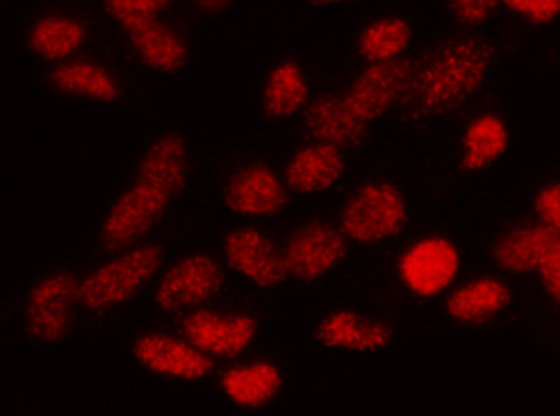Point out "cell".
I'll list each match as a JSON object with an SVG mask.
<instances>
[{
  "label": "cell",
  "instance_id": "cell-1",
  "mask_svg": "<svg viewBox=\"0 0 560 416\" xmlns=\"http://www.w3.org/2000/svg\"><path fill=\"white\" fill-rule=\"evenodd\" d=\"M413 75L396 118L408 126L462 120L485 99L501 66V44L486 31H454L413 55Z\"/></svg>",
  "mask_w": 560,
  "mask_h": 416
},
{
  "label": "cell",
  "instance_id": "cell-2",
  "mask_svg": "<svg viewBox=\"0 0 560 416\" xmlns=\"http://www.w3.org/2000/svg\"><path fill=\"white\" fill-rule=\"evenodd\" d=\"M408 194L387 178L366 180L348 194L338 225L350 241L359 245L387 243L409 228Z\"/></svg>",
  "mask_w": 560,
  "mask_h": 416
},
{
  "label": "cell",
  "instance_id": "cell-3",
  "mask_svg": "<svg viewBox=\"0 0 560 416\" xmlns=\"http://www.w3.org/2000/svg\"><path fill=\"white\" fill-rule=\"evenodd\" d=\"M467 273V254L458 239L432 231L411 241L396 262V275L409 294L440 299Z\"/></svg>",
  "mask_w": 560,
  "mask_h": 416
},
{
  "label": "cell",
  "instance_id": "cell-4",
  "mask_svg": "<svg viewBox=\"0 0 560 416\" xmlns=\"http://www.w3.org/2000/svg\"><path fill=\"white\" fill-rule=\"evenodd\" d=\"M520 301V282L482 268L467 271L443 295V314L458 329H488L514 314Z\"/></svg>",
  "mask_w": 560,
  "mask_h": 416
},
{
  "label": "cell",
  "instance_id": "cell-5",
  "mask_svg": "<svg viewBox=\"0 0 560 416\" xmlns=\"http://www.w3.org/2000/svg\"><path fill=\"white\" fill-rule=\"evenodd\" d=\"M163 262L165 249L158 243L140 245L120 252L84 276L79 301L92 312H105L126 305L160 273Z\"/></svg>",
  "mask_w": 560,
  "mask_h": 416
},
{
  "label": "cell",
  "instance_id": "cell-6",
  "mask_svg": "<svg viewBox=\"0 0 560 416\" xmlns=\"http://www.w3.org/2000/svg\"><path fill=\"white\" fill-rule=\"evenodd\" d=\"M560 243V236L530 213L499 226L486 241L488 268L520 284H530L541 263Z\"/></svg>",
  "mask_w": 560,
  "mask_h": 416
},
{
  "label": "cell",
  "instance_id": "cell-7",
  "mask_svg": "<svg viewBox=\"0 0 560 416\" xmlns=\"http://www.w3.org/2000/svg\"><path fill=\"white\" fill-rule=\"evenodd\" d=\"M173 199L166 194L133 181L110 205L103 218L100 245L108 254H120L133 249L144 237L161 225Z\"/></svg>",
  "mask_w": 560,
  "mask_h": 416
},
{
  "label": "cell",
  "instance_id": "cell-8",
  "mask_svg": "<svg viewBox=\"0 0 560 416\" xmlns=\"http://www.w3.org/2000/svg\"><path fill=\"white\" fill-rule=\"evenodd\" d=\"M79 297L81 281L73 273L57 271L42 278L26 295V334L44 344L65 342L73 331Z\"/></svg>",
  "mask_w": 560,
  "mask_h": 416
},
{
  "label": "cell",
  "instance_id": "cell-9",
  "mask_svg": "<svg viewBox=\"0 0 560 416\" xmlns=\"http://www.w3.org/2000/svg\"><path fill=\"white\" fill-rule=\"evenodd\" d=\"M512 128L499 110L478 105L459 120L456 136V173L464 178H477L490 173L509 155Z\"/></svg>",
  "mask_w": 560,
  "mask_h": 416
},
{
  "label": "cell",
  "instance_id": "cell-10",
  "mask_svg": "<svg viewBox=\"0 0 560 416\" xmlns=\"http://www.w3.org/2000/svg\"><path fill=\"white\" fill-rule=\"evenodd\" d=\"M413 57L396 58L364 66L346 88V99L366 122H380L396 115L413 75Z\"/></svg>",
  "mask_w": 560,
  "mask_h": 416
},
{
  "label": "cell",
  "instance_id": "cell-11",
  "mask_svg": "<svg viewBox=\"0 0 560 416\" xmlns=\"http://www.w3.org/2000/svg\"><path fill=\"white\" fill-rule=\"evenodd\" d=\"M350 254V237L327 221H308L288 236L284 247L288 273L295 281L316 282L337 270Z\"/></svg>",
  "mask_w": 560,
  "mask_h": 416
},
{
  "label": "cell",
  "instance_id": "cell-12",
  "mask_svg": "<svg viewBox=\"0 0 560 416\" xmlns=\"http://www.w3.org/2000/svg\"><path fill=\"white\" fill-rule=\"evenodd\" d=\"M308 139L338 147L346 154L361 152L374 133V126L351 109L345 92H322L301 112Z\"/></svg>",
  "mask_w": 560,
  "mask_h": 416
},
{
  "label": "cell",
  "instance_id": "cell-13",
  "mask_svg": "<svg viewBox=\"0 0 560 416\" xmlns=\"http://www.w3.org/2000/svg\"><path fill=\"white\" fill-rule=\"evenodd\" d=\"M290 194L284 178L255 161L232 170L223 186V204L242 217H275L287 210Z\"/></svg>",
  "mask_w": 560,
  "mask_h": 416
},
{
  "label": "cell",
  "instance_id": "cell-14",
  "mask_svg": "<svg viewBox=\"0 0 560 416\" xmlns=\"http://www.w3.org/2000/svg\"><path fill=\"white\" fill-rule=\"evenodd\" d=\"M223 284L224 271L215 258L191 254L178 260L163 275L155 289V305L166 314H176L210 301Z\"/></svg>",
  "mask_w": 560,
  "mask_h": 416
},
{
  "label": "cell",
  "instance_id": "cell-15",
  "mask_svg": "<svg viewBox=\"0 0 560 416\" xmlns=\"http://www.w3.org/2000/svg\"><path fill=\"white\" fill-rule=\"evenodd\" d=\"M184 338L210 357L236 359L255 342L258 321L243 312H217L198 308L182 321Z\"/></svg>",
  "mask_w": 560,
  "mask_h": 416
},
{
  "label": "cell",
  "instance_id": "cell-16",
  "mask_svg": "<svg viewBox=\"0 0 560 416\" xmlns=\"http://www.w3.org/2000/svg\"><path fill=\"white\" fill-rule=\"evenodd\" d=\"M224 258L232 271L245 276L258 288H277L290 278L284 250L271 237L245 226L224 236Z\"/></svg>",
  "mask_w": 560,
  "mask_h": 416
},
{
  "label": "cell",
  "instance_id": "cell-17",
  "mask_svg": "<svg viewBox=\"0 0 560 416\" xmlns=\"http://www.w3.org/2000/svg\"><path fill=\"white\" fill-rule=\"evenodd\" d=\"M120 28L135 57L147 70L176 75L189 62L191 49L184 34L161 17L129 21Z\"/></svg>",
  "mask_w": 560,
  "mask_h": 416
},
{
  "label": "cell",
  "instance_id": "cell-18",
  "mask_svg": "<svg viewBox=\"0 0 560 416\" xmlns=\"http://www.w3.org/2000/svg\"><path fill=\"white\" fill-rule=\"evenodd\" d=\"M133 355L147 370L163 378L200 381L213 371L210 355L192 346L189 340H179L171 334H142L135 340Z\"/></svg>",
  "mask_w": 560,
  "mask_h": 416
},
{
  "label": "cell",
  "instance_id": "cell-19",
  "mask_svg": "<svg viewBox=\"0 0 560 416\" xmlns=\"http://www.w3.org/2000/svg\"><path fill=\"white\" fill-rule=\"evenodd\" d=\"M314 336L322 346L329 349L380 353L395 344L396 329L390 321L382 318L340 308L322 318Z\"/></svg>",
  "mask_w": 560,
  "mask_h": 416
},
{
  "label": "cell",
  "instance_id": "cell-20",
  "mask_svg": "<svg viewBox=\"0 0 560 416\" xmlns=\"http://www.w3.org/2000/svg\"><path fill=\"white\" fill-rule=\"evenodd\" d=\"M338 147L311 142L293 152L282 178L295 194H322L331 191L345 180L348 157Z\"/></svg>",
  "mask_w": 560,
  "mask_h": 416
},
{
  "label": "cell",
  "instance_id": "cell-21",
  "mask_svg": "<svg viewBox=\"0 0 560 416\" xmlns=\"http://www.w3.org/2000/svg\"><path fill=\"white\" fill-rule=\"evenodd\" d=\"M189 147L179 133L168 131L158 136L147 147L135 173V181L147 183L176 200L182 197L189 181Z\"/></svg>",
  "mask_w": 560,
  "mask_h": 416
},
{
  "label": "cell",
  "instance_id": "cell-22",
  "mask_svg": "<svg viewBox=\"0 0 560 416\" xmlns=\"http://www.w3.org/2000/svg\"><path fill=\"white\" fill-rule=\"evenodd\" d=\"M47 81L57 94L103 105H113L124 94L115 73L89 58H70L66 62L55 64L47 75Z\"/></svg>",
  "mask_w": 560,
  "mask_h": 416
},
{
  "label": "cell",
  "instance_id": "cell-23",
  "mask_svg": "<svg viewBox=\"0 0 560 416\" xmlns=\"http://www.w3.org/2000/svg\"><path fill=\"white\" fill-rule=\"evenodd\" d=\"M89 39V26L68 13H47L34 21L26 34V46L34 57L60 64L75 57Z\"/></svg>",
  "mask_w": 560,
  "mask_h": 416
},
{
  "label": "cell",
  "instance_id": "cell-24",
  "mask_svg": "<svg viewBox=\"0 0 560 416\" xmlns=\"http://www.w3.org/2000/svg\"><path fill=\"white\" fill-rule=\"evenodd\" d=\"M311 99V84L298 60L273 66L261 86V112L277 122L303 112Z\"/></svg>",
  "mask_w": 560,
  "mask_h": 416
},
{
  "label": "cell",
  "instance_id": "cell-25",
  "mask_svg": "<svg viewBox=\"0 0 560 416\" xmlns=\"http://www.w3.org/2000/svg\"><path fill=\"white\" fill-rule=\"evenodd\" d=\"M282 373L273 362L258 360L224 371L221 389L232 404L243 409H261L282 391Z\"/></svg>",
  "mask_w": 560,
  "mask_h": 416
},
{
  "label": "cell",
  "instance_id": "cell-26",
  "mask_svg": "<svg viewBox=\"0 0 560 416\" xmlns=\"http://www.w3.org/2000/svg\"><path fill=\"white\" fill-rule=\"evenodd\" d=\"M415 28L411 21L401 15H382L369 21L359 31L355 51L364 64L409 57L413 47Z\"/></svg>",
  "mask_w": 560,
  "mask_h": 416
},
{
  "label": "cell",
  "instance_id": "cell-27",
  "mask_svg": "<svg viewBox=\"0 0 560 416\" xmlns=\"http://www.w3.org/2000/svg\"><path fill=\"white\" fill-rule=\"evenodd\" d=\"M458 31H486L501 15L503 0H443Z\"/></svg>",
  "mask_w": 560,
  "mask_h": 416
},
{
  "label": "cell",
  "instance_id": "cell-28",
  "mask_svg": "<svg viewBox=\"0 0 560 416\" xmlns=\"http://www.w3.org/2000/svg\"><path fill=\"white\" fill-rule=\"evenodd\" d=\"M503 12L528 28H548L560 20V0H503Z\"/></svg>",
  "mask_w": 560,
  "mask_h": 416
},
{
  "label": "cell",
  "instance_id": "cell-29",
  "mask_svg": "<svg viewBox=\"0 0 560 416\" xmlns=\"http://www.w3.org/2000/svg\"><path fill=\"white\" fill-rule=\"evenodd\" d=\"M527 212L560 236V178L546 180L536 187Z\"/></svg>",
  "mask_w": 560,
  "mask_h": 416
},
{
  "label": "cell",
  "instance_id": "cell-30",
  "mask_svg": "<svg viewBox=\"0 0 560 416\" xmlns=\"http://www.w3.org/2000/svg\"><path fill=\"white\" fill-rule=\"evenodd\" d=\"M173 2L174 0H103V8L118 25H124L129 21L161 17V13L173 7Z\"/></svg>",
  "mask_w": 560,
  "mask_h": 416
},
{
  "label": "cell",
  "instance_id": "cell-31",
  "mask_svg": "<svg viewBox=\"0 0 560 416\" xmlns=\"http://www.w3.org/2000/svg\"><path fill=\"white\" fill-rule=\"evenodd\" d=\"M540 299L546 301L555 314L560 316V243L551 250V254L541 263L535 281L530 282Z\"/></svg>",
  "mask_w": 560,
  "mask_h": 416
},
{
  "label": "cell",
  "instance_id": "cell-32",
  "mask_svg": "<svg viewBox=\"0 0 560 416\" xmlns=\"http://www.w3.org/2000/svg\"><path fill=\"white\" fill-rule=\"evenodd\" d=\"M198 12L206 13V15H219V13L226 12L234 0H192Z\"/></svg>",
  "mask_w": 560,
  "mask_h": 416
},
{
  "label": "cell",
  "instance_id": "cell-33",
  "mask_svg": "<svg viewBox=\"0 0 560 416\" xmlns=\"http://www.w3.org/2000/svg\"><path fill=\"white\" fill-rule=\"evenodd\" d=\"M308 7L313 8H329V7H345V4H353L359 0H305Z\"/></svg>",
  "mask_w": 560,
  "mask_h": 416
}]
</instances>
